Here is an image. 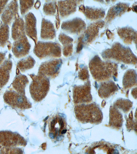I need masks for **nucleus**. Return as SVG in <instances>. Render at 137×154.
<instances>
[{
    "label": "nucleus",
    "mask_w": 137,
    "mask_h": 154,
    "mask_svg": "<svg viewBox=\"0 0 137 154\" xmlns=\"http://www.w3.org/2000/svg\"><path fill=\"white\" fill-rule=\"evenodd\" d=\"M104 22L98 21L91 24L85 31L83 36L81 39V42L79 45L83 44H88L91 43L94 41L98 36L99 30L104 26Z\"/></svg>",
    "instance_id": "nucleus-12"
},
{
    "label": "nucleus",
    "mask_w": 137,
    "mask_h": 154,
    "mask_svg": "<svg viewBox=\"0 0 137 154\" xmlns=\"http://www.w3.org/2000/svg\"><path fill=\"white\" fill-rule=\"evenodd\" d=\"M32 81L30 86L32 98L36 102H40L45 98L50 88L48 78L43 75L30 74Z\"/></svg>",
    "instance_id": "nucleus-4"
},
{
    "label": "nucleus",
    "mask_w": 137,
    "mask_h": 154,
    "mask_svg": "<svg viewBox=\"0 0 137 154\" xmlns=\"http://www.w3.org/2000/svg\"><path fill=\"white\" fill-rule=\"evenodd\" d=\"M5 102L12 108L25 110L32 107V104L26 96L14 91H7L4 95Z\"/></svg>",
    "instance_id": "nucleus-6"
},
{
    "label": "nucleus",
    "mask_w": 137,
    "mask_h": 154,
    "mask_svg": "<svg viewBox=\"0 0 137 154\" xmlns=\"http://www.w3.org/2000/svg\"><path fill=\"white\" fill-rule=\"evenodd\" d=\"M129 5L126 3H119L111 7L107 14L106 21L111 22L116 17L123 14L128 10Z\"/></svg>",
    "instance_id": "nucleus-19"
},
{
    "label": "nucleus",
    "mask_w": 137,
    "mask_h": 154,
    "mask_svg": "<svg viewBox=\"0 0 137 154\" xmlns=\"http://www.w3.org/2000/svg\"><path fill=\"white\" fill-rule=\"evenodd\" d=\"M79 76L82 80L86 81L89 77L88 70L87 68H84L79 71Z\"/></svg>",
    "instance_id": "nucleus-34"
},
{
    "label": "nucleus",
    "mask_w": 137,
    "mask_h": 154,
    "mask_svg": "<svg viewBox=\"0 0 137 154\" xmlns=\"http://www.w3.org/2000/svg\"><path fill=\"white\" fill-rule=\"evenodd\" d=\"M118 33L125 43L131 44L134 42L136 43L137 32L132 28L129 27L120 28L118 30Z\"/></svg>",
    "instance_id": "nucleus-22"
},
{
    "label": "nucleus",
    "mask_w": 137,
    "mask_h": 154,
    "mask_svg": "<svg viewBox=\"0 0 137 154\" xmlns=\"http://www.w3.org/2000/svg\"><path fill=\"white\" fill-rule=\"evenodd\" d=\"M36 63L35 60L31 56L22 59L19 61L17 67L22 72H24L33 68Z\"/></svg>",
    "instance_id": "nucleus-28"
},
{
    "label": "nucleus",
    "mask_w": 137,
    "mask_h": 154,
    "mask_svg": "<svg viewBox=\"0 0 137 154\" xmlns=\"http://www.w3.org/2000/svg\"><path fill=\"white\" fill-rule=\"evenodd\" d=\"M25 29L27 36L34 41L36 45L37 43L36 19L34 14L30 12L25 17Z\"/></svg>",
    "instance_id": "nucleus-14"
},
{
    "label": "nucleus",
    "mask_w": 137,
    "mask_h": 154,
    "mask_svg": "<svg viewBox=\"0 0 137 154\" xmlns=\"http://www.w3.org/2000/svg\"><path fill=\"white\" fill-rule=\"evenodd\" d=\"M43 10L46 15H54L56 11V2L52 1L46 3L44 5Z\"/></svg>",
    "instance_id": "nucleus-31"
},
{
    "label": "nucleus",
    "mask_w": 137,
    "mask_h": 154,
    "mask_svg": "<svg viewBox=\"0 0 137 154\" xmlns=\"http://www.w3.org/2000/svg\"><path fill=\"white\" fill-rule=\"evenodd\" d=\"M86 18L92 20H95L104 18L105 11L101 8H94L87 6L85 11Z\"/></svg>",
    "instance_id": "nucleus-27"
},
{
    "label": "nucleus",
    "mask_w": 137,
    "mask_h": 154,
    "mask_svg": "<svg viewBox=\"0 0 137 154\" xmlns=\"http://www.w3.org/2000/svg\"><path fill=\"white\" fill-rule=\"evenodd\" d=\"M137 83L136 72L133 69H129L123 76V85L125 89L130 88L136 85Z\"/></svg>",
    "instance_id": "nucleus-26"
},
{
    "label": "nucleus",
    "mask_w": 137,
    "mask_h": 154,
    "mask_svg": "<svg viewBox=\"0 0 137 154\" xmlns=\"http://www.w3.org/2000/svg\"><path fill=\"white\" fill-rule=\"evenodd\" d=\"M1 153H22V151L20 149L16 148L6 147L3 148L1 151Z\"/></svg>",
    "instance_id": "nucleus-33"
},
{
    "label": "nucleus",
    "mask_w": 137,
    "mask_h": 154,
    "mask_svg": "<svg viewBox=\"0 0 137 154\" xmlns=\"http://www.w3.org/2000/svg\"><path fill=\"white\" fill-rule=\"evenodd\" d=\"M101 55L106 60H113L126 64L137 63L136 57L131 49L118 43H114L111 48L106 50Z\"/></svg>",
    "instance_id": "nucleus-2"
},
{
    "label": "nucleus",
    "mask_w": 137,
    "mask_h": 154,
    "mask_svg": "<svg viewBox=\"0 0 137 154\" xmlns=\"http://www.w3.org/2000/svg\"><path fill=\"white\" fill-rule=\"evenodd\" d=\"M89 68L93 78L98 81L108 80L117 74V64L109 61H103L98 56L91 60Z\"/></svg>",
    "instance_id": "nucleus-1"
},
{
    "label": "nucleus",
    "mask_w": 137,
    "mask_h": 154,
    "mask_svg": "<svg viewBox=\"0 0 137 154\" xmlns=\"http://www.w3.org/2000/svg\"><path fill=\"white\" fill-rule=\"evenodd\" d=\"M79 1H60L58 2L59 11L62 18L68 17L76 11Z\"/></svg>",
    "instance_id": "nucleus-16"
},
{
    "label": "nucleus",
    "mask_w": 137,
    "mask_h": 154,
    "mask_svg": "<svg viewBox=\"0 0 137 154\" xmlns=\"http://www.w3.org/2000/svg\"><path fill=\"white\" fill-rule=\"evenodd\" d=\"M59 39L64 46L63 54L65 57L71 56L73 53V39L64 33L59 35Z\"/></svg>",
    "instance_id": "nucleus-25"
},
{
    "label": "nucleus",
    "mask_w": 137,
    "mask_h": 154,
    "mask_svg": "<svg viewBox=\"0 0 137 154\" xmlns=\"http://www.w3.org/2000/svg\"><path fill=\"white\" fill-rule=\"evenodd\" d=\"M30 48V44L26 36H25L14 41L12 51L15 57L20 58L28 54Z\"/></svg>",
    "instance_id": "nucleus-11"
},
{
    "label": "nucleus",
    "mask_w": 137,
    "mask_h": 154,
    "mask_svg": "<svg viewBox=\"0 0 137 154\" xmlns=\"http://www.w3.org/2000/svg\"><path fill=\"white\" fill-rule=\"evenodd\" d=\"M86 25L82 19L76 18L64 22L62 24L61 28L65 31L72 34H79L86 29Z\"/></svg>",
    "instance_id": "nucleus-13"
},
{
    "label": "nucleus",
    "mask_w": 137,
    "mask_h": 154,
    "mask_svg": "<svg viewBox=\"0 0 137 154\" xmlns=\"http://www.w3.org/2000/svg\"><path fill=\"white\" fill-rule=\"evenodd\" d=\"M66 123L64 119L59 116L51 119L49 124V136L52 138H57L60 135L64 134L66 132Z\"/></svg>",
    "instance_id": "nucleus-10"
},
{
    "label": "nucleus",
    "mask_w": 137,
    "mask_h": 154,
    "mask_svg": "<svg viewBox=\"0 0 137 154\" xmlns=\"http://www.w3.org/2000/svg\"><path fill=\"white\" fill-rule=\"evenodd\" d=\"M29 82L27 76L21 74L15 78L12 83V86L17 93L25 96V88Z\"/></svg>",
    "instance_id": "nucleus-24"
},
{
    "label": "nucleus",
    "mask_w": 137,
    "mask_h": 154,
    "mask_svg": "<svg viewBox=\"0 0 137 154\" xmlns=\"http://www.w3.org/2000/svg\"><path fill=\"white\" fill-rule=\"evenodd\" d=\"M91 87L90 82L88 81L84 85L76 86L73 88V99L76 104L89 103L92 101Z\"/></svg>",
    "instance_id": "nucleus-8"
},
{
    "label": "nucleus",
    "mask_w": 137,
    "mask_h": 154,
    "mask_svg": "<svg viewBox=\"0 0 137 154\" xmlns=\"http://www.w3.org/2000/svg\"><path fill=\"white\" fill-rule=\"evenodd\" d=\"M34 3V1H20V8L21 14H25L31 9Z\"/></svg>",
    "instance_id": "nucleus-32"
},
{
    "label": "nucleus",
    "mask_w": 137,
    "mask_h": 154,
    "mask_svg": "<svg viewBox=\"0 0 137 154\" xmlns=\"http://www.w3.org/2000/svg\"><path fill=\"white\" fill-rule=\"evenodd\" d=\"M18 2L13 1L7 6L2 16V19L4 24L9 25L13 20L16 14L18 13Z\"/></svg>",
    "instance_id": "nucleus-15"
},
{
    "label": "nucleus",
    "mask_w": 137,
    "mask_h": 154,
    "mask_svg": "<svg viewBox=\"0 0 137 154\" xmlns=\"http://www.w3.org/2000/svg\"><path fill=\"white\" fill-rule=\"evenodd\" d=\"M5 56V53H0V64L3 62Z\"/></svg>",
    "instance_id": "nucleus-36"
},
{
    "label": "nucleus",
    "mask_w": 137,
    "mask_h": 154,
    "mask_svg": "<svg viewBox=\"0 0 137 154\" xmlns=\"http://www.w3.org/2000/svg\"><path fill=\"white\" fill-rule=\"evenodd\" d=\"M132 105L133 103L131 101L127 99H118L114 104V106L120 109L125 113L128 112Z\"/></svg>",
    "instance_id": "nucleus-30"
},
{
    "label": "nucleus",
    "mask_w": 137,
    "mask_h": 154,
    "mask_svg": "<svg viewBox=\"0 0 137 154\" xmlns=\"http://www.w3.org/2000/svg\"><path fill=\"white\" fill-rule=\"evenodd\" d=\"M34 53L41 59L59 58L61 55V46L54 42L39 41L34 47Z\"/></svg>",
    "instance_id": "nucleus-5"
},
{
    "label": "nucleus",
    "mask_w": 137,
    "mask_h": 154,
    "mask_svg": "<svg viewBox=\"0 0 137 154\" xmlns=\"http://www.w3.org/2000/svg\"><path fill=\"white\" fill-rule=\"evenodd\" d=\"M136 88H135V89H134L132 91V94L133 97H134V94H135V95L136 96Z\"/></svg>",
    "instance_id": "nucleus-38"
},
{
    "label": "nucleus",
    "mask_w": 137,
    "mask_h": 154,
    "mask_svg": "<svg viewBox=\"0 0 137 154\" xmlns=\"http://www.w3.org/2000/svg\"><path fill=\"white\" fill-rule=\"evenodd\" d=\"M26 141L18 134L9 131H0V145L6 147L25 146Z\"/></svg>",
    "instance_id": "nucleus-9"
},
{
    "label": "nucleus",
    "mask_w": 137,
    "mask_h": 154,
    "mask_svg": "<svg viewBox=\"0 0 137 154\" xmlns=\"http://www.w3.org/2000/svg\"><path fill=\"white\" fill-rule=\"evenodd\" d=\"M76 118L83 123L99 124L103 118L102 111L96 104H80L74 109Z\"/></svg>",
    "instance_id": "nucleus-3"
},
{
    "label": "nucleus",
    "mask_w": 137,
    "mask_h": 154,
    "mask_svg": "<svg viewBox=\"0 0 137 154\" xmlns=\"http://www.w3.org/2000/svg\"><path fill=\"white\" fill-rule=\"evenodd\" d=\"M56 36L53 24L48 20L43 19L42 22L41 37L44 40H51Z\"/></svg>",
    "instance_id": "nucleus-18"
},
{
    "label": "nucleus",
    "mask_w": 137,
    "mask_h": 154,
    "mask_svg": "<svg viewBox=\"0 0 137 154\" xmlns=\"http://www.w3.org/2000/svg\"><path fill=\"white\" fill-rule=\"evenodd\" d=\"M15 18L16 19L12 28V39L16 41L26 35L23 19L20 18L18 13L16 14Z\"/></svg>",
    "instance_id": "nucleus-17"
},
{
    "label": "nucleus",
    "mask_w": 137,
    "mask_h": 154,
    "mask_svg": "<svg viewBox=\"0 0 137 154\" xmlns=\"http://www.w3.org/2000/svg\"><path fill=\"white\" fill-rule=\"evenodd\" d=\"M63 62L61 59H56L42 63L39 69L38 74L48 78H56L58 75Z\"/></svg>",
    "instance_id": "nucleus-7"
},
{
    "label": "nucleus",
    "mask_w": 137,
    "mask_h": 154,
    "mask_svg": "<svg viewBox=\"0 0 137 154\" xmlns=\"http://www.w3.org/2000/svg\"><path fill=\"white\" fill-rule=\"evenodd\" d=\"M12 66V62L9 59L5 61L0 66V88H3L8 83Z\"/></svg>",
    "instance_id": "nucleus-20"
},
{
    "label": "nucleus",
    "mask_w": 137,
    "mask_h": 154,
    "mask_svg": "<svg viewBox=\"0 0 137 154\" xmlns=\"http://www.w3.org/2000/svg\"><path fill=\"white\" fill-rule=\"evenodd\" d=\"M118 90V88L112 81L102 82L99 88L98 95L101 98H107L113 95Z\"/></svg>",
    "instance_id": "nucleus-21"
},
{
    "label": "nucleus",
    "mask_w": 137,
    "mask_h": 154,
    "mask_svg": "<svg viewBox=\"0 0 137 154\" xmlns=\"http://www.w3.org/2000/svg\"><path fill=\"white\" fill-rule=\"evenodd\" d=\"M8 2V1H0V15Z\"/></svg>",
    "instance_id": "nucleus-35"
},
{
    "label": "nucleus",
    "mask_w": 137,
    "mask_h": 154,
    "mask_svg": "<svg viewBox=\"0 0 137 154\" xmlns=\"http://www.w3.org/2000/svg\"><path fill=\"white\" fill-rule=\"evenodd\" d=\"M109 125L113 128L119 129L123 125V116L117 108L111 106L109 112Z\"/></svg>",
    "instance_id": "nucleus-23"
},
{
    "label": "nucleus",
    "mask_w": 137,
    "mask_h": 154,
    "mask_svg": "<svg viewBox=\"0 0 137 154\" xmlns=\"http://www.w3.org/2000/svg\"><path fill=\"white\" fill-rule=\"evenodd\" d=\"M9 28L7 25L3 24L0 26V46L6 45L9 38Z\"/></svg>",
    "instance_id": "nucleus-29"
},
{
    "label": "nucleus",
    "mask_w": 137,
    "mask_h": 154,
    "mask_svg": "<svg viewBox=\"0 0 137 154\" xmlns=\"http://www.w3.org/2000/svg\"><path fill=\"white\" fill-rule=\"evenodd\" d=\"M41 6V2L39 1H37L35 5V7L37 9H38L39 8L40 6Z\"/></svg>",
    "instance_id": "nucleus-37"
}]
</instances>
